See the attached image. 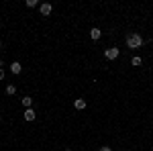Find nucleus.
Listing matches in <instances>:
<instances>
[{
  "label": "nucleus",
  "instance_id": "obj_1",
  "mask_svg": "<svg viewBox=\"0 0 153 151\" xmlns=\"http://www.w3.org/2000/svg\"><path fill=\"white\" fill-rule=\"evenodd\" d=\"M143 43H145V41H143V37L139 35V33H129V35H127V47H129V49H139Z\"/></svg>",
  "mask_w": 153,
  "mask_h": 151
},
{
  "label": "nucleus",
  "instance_id": "obj_2",
  "mask_svg": "<svg viewBox=\"0 0 153 151\" xmlns=\"http://www.w3.org/2000/svg\"><path fill=\"white\" fill-rule=\"evenodd\" d=\"M118 55H120V49H118V47H108V49H104V57L110 59V61L117 59Z\"/></svg>",
  "mask_w": 153,
  "mask_h": 151
},
{
  "label": "nucleus",
  "instance_id": "obj_3",
  "mask_svg": "<svg viewBox=\"0 0 153 151\" xmlns=\"http://www.w3.org/2000/svg\"><path fill=\"white\" fill-rule=\"evenodd\" d=\"M51 10H53V6H51L49 2H43V4H39V12H41L43 16H49V14H51Z\"/></svg>",
  "mask_w": 153,
  "mask_h": 151
},
{
  "label": "nucleus",
  "instance_id": "obj_4",
  "mask_svg": "<svg viewBox=\"0 0 153 151\" xmlns=\"http://www.w3.org/2000/svg\"><path fill=\"white\" fill-rule=\"evenodd\" d=\"M23 116H25V121H29V123H31V121H35V118H37V112L33 110V108H25Z\"/></svg>",
  "mask_w": 153,
  "mask_h": 151
},
{
  "label": "nucleus",
  "instance_id": "obj_5",
  "mask_svg": "<svg viewBox=\"0 0 153 151\" xmlns=\"http://www.w3.org/2000/svg\"><path fill=\"white\" fill-rule=\"evenodd\" d=\"M10 71H12V74H16V76H19V74L23 71V65H21L19 61H12V63H10Z\"/></svg>",
  "mask_w": 153,
  "mask_h": 151
},
{
  "label": "nucleus",
  "instance_id": "obj_6",
  "mask_svg": "<svg viewBox=\"0 0 153 151\" xmlns=\"http://www.w3.org/2000/svg\"><path fill=\"white\" fill-rule=\"evenodd\" d=\"M90 37H92V39H94V41H98V39H100V37H102V31H100V29H98V27H94V29H92V31H90Z\"/></svg>",
  "mask_w": 153,
  "mask_h": 151
},
{
  "label": "nucleus",
  "instance_id": "obj_7",
  "mask_svg": "<svg viewBox=\"0 0 153 151\" xmlns=\"http://www.w3.org/2000/svg\"><path fill=\"white\" fill-rule=\"evenodd\" d=\"M74 106H76V108H78V110H84V108H86V106H88V102H86V100H84V98H78V100H76V102H74Z\"/></svg>",
  "mask_w": 153,
  "mask_h": 151
},
{
  "label": "nucleus",
  "instance_id": "obj_8",
  "mask_svg": "<svg viewBox=\"0 0 153 151\" xmlns=\"http://www.w3.org/2000/svg\"><path fill=\"white\" fill-rule=\"evenodd\" d=\"M23 106L25 108H31V106H33V98H31V96H25L23 98Z\"/></svg>",
  "mask_w": 153,
  "mask_h": 151
},
{
  "label": "nucleus",
  "instance_id": "obj_9",
  "mask_svg": "<svg viewBox=\"0 0 153 151\" xmlns=\"http://www.w3.org/2000/svg\"><path fill=\"white\" fill-rule=\"evenodd\" d=\"M6 94H8V96H14V94H16V86H14V84H8V86H6Z\"/></svg>",
  "mask_w": 153,
  "mask_h": 151
},
{
  "label": "nucleus",
  "instance_id": "obj_10",
  "mask_svg": "<svg viewBox=\"0 0 153 151\" xmlns=\"http://www.w3.org/2000/svg\"><path fill=\"white\" fill-rule=\"evenodd\" d=\"M131 63H133V65H141V63H143V59L139 57V55H135V57L131 59Z\"/></svg>",
  "mask_w": 153,
  "mask_h": 151
},
{
  "label": "nucleus",
  "instance_id": "obj_11",
  "mask_svg": "<svg viewBox=\"0 0 153 151\" xmlns=\"http://www.w3.org/2000/svg\"><path fill=\"white\" fill-rule=\"evenodd\" d=\"M37 4H39L37 0H27V6H29V8H35Z\"/></svg>",
  "mask_w": 153,
  "mask_h": 151
},
{
  "label": "nucleus",
  "instance_id": "obj_12",
  "mask_svg": "<svg viewBox=\"0 0 153 151\" xmlns=\"http://www.w3.org/2000/svg\"><path fill=\"white\" fill-rule=\"evenodd\" d=\"M98 151H112V149H110V147H106V145H104V147H100Z\"/></svg>",
  "mask_w": 153,
  "mask_h": 151
},
{
  "label": "nucleus",
  "instance_id": "obj_13",
  "mask_svg": "<svg viewBox=\"0 0 153 151\" xmlns=\"http://www.w3.org/2000/svg\"><path fill=\"white\" fill-rule=\"evenodd\" d=\"M0 80H4V70H0Z\"/></svg>",
  "mask_w": 153,
  "mask_h": 151
},
{
  "label": "nucleus",
  "instance_id": "obj_14",
  "mask_svg": "<svg viewBox=\"0 0 153 151\" xmlns=\"http://www.w3.org/2000/svg\"><path fill=\"white\" fill-rule=\"evenodd\" d=\"M0 49H2V41H0Z\"/></svg>",
  "mask_w": 153,
  "mask_h": 151
},
{
  "label": "nucleus",
  "instance_id": "obj_15",
  "mask_svg": "<svg viewBox=\"0 0 153 151\" xmlns=\"http://www.w3.org/2000/svg\"><path fill=\"white\" fill-rule=\"evenodd\" d=\"M65 151H71V149H65Z\"/></svg>",
  "mask_w": 153,
  "mask_h": 151
},
{
  "label": "nucleus",
  "instance_id": "obj_16",
  "mask_svg": "<svg viewBox=\"0 0 153 151\" xmlns=\"http://www.w3.org/2000/svg\"><path fill=\"white\" fill-rule=\"evenodd\" d=\"M0 121H2V116H0Z\"/></svg>",
  "mask_w": 153,
  "mask_h": 151
},
{
  "label": "nucleus",
  "instance_id": "obj_17",
  "mask_svg": "<svg viewBox=\"0 0 153 151\" xmlns=\"http://www.w3.org/2000/svg\"><path fill=\"white\" fill-rule=\"evenodd\" d=\"M0 27H2V23H0Z\"/></svg>",
  "mask_w": 153,
  "mask_h": 151
}]
</instances>
